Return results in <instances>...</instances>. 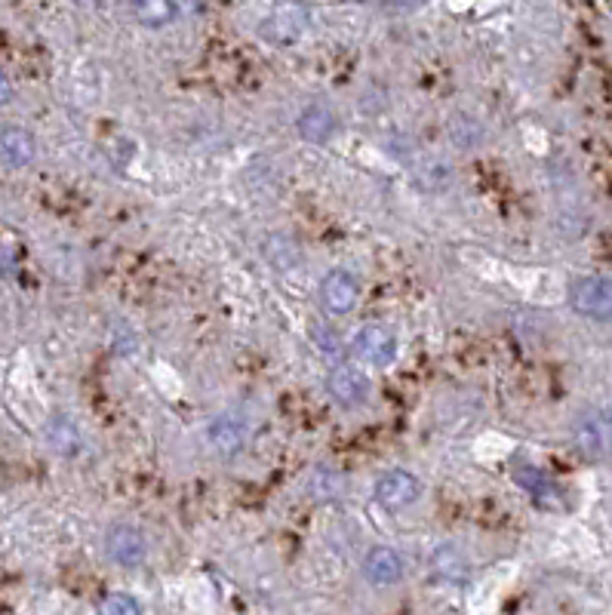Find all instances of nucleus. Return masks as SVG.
<instances>
[{
  "label": "nucleus",
  "mask_w": 612,
  "mask_h": 615,
  "mask_svg": "<svg viewBox=\"0 0 612 615\" xmlns=\"http://www.w3.org/2000/svg\"><path fill=\"white\" fill-rule=\"evenodd\" d=\"M0 160L13 170H22L34 160V139L22 127H7L0 130Z\"/></svg>",
  "instance_id": "obj_12"
},
{
  "label": "nucleus",
  "mask_w": 612,
  "mask_h": 615,
  "mask_svg": "<svg viewBox=\"0 0 612 615\" xmlns=\"http://www.w3.org/2000/svg\"><path fill=\"white\" fill-rule=\"evenodd\" d=\"M10 99H13V84H10V77L0 71V108H4Z\"/></svg>",
  "instance_id": "obj_23"
},
{
  "label": "nucleus",
  "mask_w": 612,
  "mask_h": 615,
  "mask_svg": "<svg viewBox=\"0 0 612 615\" xmlns=\"http://www.w3.org/2000/svg\"><path fill=\"white\" fill-rule=\"evenodd\" d=\"M105 554L117 563V566H139L148 554V542L136 526L117 523L105 532Z\"/></svg>",
  "instance_id": "obj_5"
},
{
  "label": "nucleus",
  "mask_w": 612,
  "mask_h": 615,
  "mask_svg": "<svg viewBox=\"0 0 612 615\" xmlns=\"http://www.w3.org/2000/svg\"><path fill=\"white\" fill-rule=\"evenodd\" d=\"M431 572L440 579V582H450V585H459L468 579V560L459 548L453 545H443L431 554Z\"/></svg>",
  "instance_id": "obj_14"
},
{
  "label": "nucleus",
  "mask_w": 612,
  "mask_h": 615,
  "mask_svg": "<svg viewBox=\"0 0 612 615\" xmlns=\"http://www.w3.org/2000/svg\"><path fill=\"white\" fill-rule=\"evenodd\" d=\"M99 615H142V606L130 594H108L99 603Z\"/></svg>",
  "instance_id": "obj_21"
},
{
  "label": "nucleus",
  "mask_w": 612,
  "mask_h": 615,
  "mask_svg": "<svg viewBox=\"0 0 612 615\" xmlns=\"http://www.w3.org/2000/svg\"><path fill=\"white\" fill-rule=\"evenodd\" d=\"M450 133H453V139L462 145V148H474L477 142H480V136H483V130H480V123H474L471 117H453V123H450Z\"/></svg>",
  "instance_id": "obj_20"
},
{
  "label": "nucleus",
  "mask_w": 612,
  "mask_h": 615,
  "mask_svg": "<svg viewBox=\"0 0 612 615\" xmlns=\"http://www.w3.org/2000/svg\"><path fill=\"white\" fill-rule=\"evenodd\" d=\"M299 31H302V16H299V10H280L277 16L265 19V25H262V34L271 40V44H277V47L296 40Z\"/></svg>",
  "instance_id": "obj_15"
},
{
  "label": "nucleus",
  "mask_w": 612,
  "mask_h": 615,
  "mask_svg": "<svg viewBox=\"0 0 612 615\" xmlns=\"http://www.w3.org/2000/svg\"><path fill=\"white\" fill-rule=\"evenodd\" d=\"M514 480L526 489V496L533 499L539 508H560L563 505V489L548 474H542L539 468L523 465V468L514 471Z\"/></svg>",
  "instance_id": "obj_8"
},
{
  "label": "nucleus",
  "mask_w": 612,
  "mask_h": 615,
  "mask_svg": "<svg viewBox=\"0 0 612 615\" xmlns=\"http://www.w3.org/2000/svg\"><path fill=\"white\" fill-rule=\"evenodd\" d=\"M47 437H50V443L59 449L62 456H74V453H80V431L74 428V422L71 419H65V416H56L53 422H50V428H47Z\"/></svg>",
  "instance_id": "obj_17"
},
{
  "label": "nucleus",
  "mask_w": 612,
  "mask_h": 615,
  "mask_svg": "<svg viewBox=\"0 0 612 615\" xmlns=\"http://www.w3.org/2000/svg\"><path fill=\"white\" fill-rule=\"evenodd\" d=\"M569 305L582 317L612 320V280L606 277H582L569 290Z\"/></svg>",
  "instance_id": "obj_2"
},
{
  "label": "nucleus",
  "mask_w": 612,
  "mask_h": 615,
  "mask_svg": "<svg viewBox=\"0 0 612 615\" xmlns=\"http://www.w3.org/2000/svg\"><path fill=\"white\" fill-rule=\"evenodd\" d=\"M210 443H213V449H219L222 456H234L243 449V443H247V425L231 413H222L210 425Z\"/></svg>",
  "instance_id": "obj_10"
},
{
  "label": "nucleus",
  "mask_w": 612,
  "mask_h": 615,
  "mask_svg": "<svg viewBox=\"0 0 612 615\" xmlns=\"http://www.w3.org/2000/svg\"><path fill=\"white\" fill-rule=\"evenodd\" d=\"M453 173L446 163H425V167L416 170V182L422 191H443L446 185H450Z\"/></svg>",
  "instance_id": "obj_19"
},
{
  "label": "nucleus",
  "mask_w": 612,
  "mask_h": 615,
  "mask_svg": "<svg viewBox=\"0 0 612 615\" xmlns=\"http://www.w3.org/2000/svg\"><path fill=\"white\" fill-rule=\"evenodd\" d=\"M262 253H265V259H268V265H271L274 271H293V268H299V262H302L299 243H296L290 234H283V231H274V234L265 237Z\"/></svg>",
  "instance_id": "obj_13"
},
{
  "label": "nucleus",
  "mask_w": 612,
  "mask_h": 615,
  "mask_svg": "<svg viewBox=\"0 0 612 615\" xmlns=\"http://www.w3.org/2000/svg\"><path fill=\"white\" fill-rule=\"evenodd\" d=\"M348 348L366 366H391L397 357V342L385 326H363L354 333Z\"/></svg>",
  "instance_id": "obj_4"
},
{
  "label": "nucleus",
  "mask_w": 612,
  "mask_h": 615,
  "mask_svg": "<svg viewBox=\"0 0 612 615\" xmlns=\"http://www.w3.org/2000/svg\"><path fill=\"white\" fill-rule=\"evenodd\" d=\"M299 133L311 145H326L336 133V114L326 105H308L299 117Z\"/></svg>",
  "instance_id": "obj_11"
},
{
  "label": "nucleus",
  "mask_w": 612,
  "mask_h": 615,
  "mask_svg": "<svg viewBox=\"0 0 612 615\" xmlns=\"http://www.w3.org/2000/svg\"><path fill=\"white\" fill-rule=\"evenodd\" d=\"M422 496V483L416 474L410 471H385L376 486H373V499L379 508L385 511H403V508H410L416 505Z\"/></svg>",
  "instance_id": "obj_1"
},
{
  "label": "nucleus",
  "mask_w": 612,
  "mask_h": 615,
  "mask_svg": "<svg viewBox=\"0 0 612 615\" xmlns=\"http://www.w3.org/2000/svg\"><path fill=\"white\" fill-rule=\"evenodd\" d=\"M311 339H314V345H317L326 357H339V354H342L339 336H336L326 323H314V326H311Z\"/></svg>",
  "instance_id": "obj_22"
},
{
  "label": "nucleus",
  "mask_w": 612,
  "mask_h": 615,
  "mask_svg": "<svg viewBox=\"0 0 612 615\" xmlns=\"http://www.w3.org/2000/svg\"><path fill=\"white\" fill-rule=\"evenodd\" d=\"M573 443L585 459H609L612 456V425L600 413H585L573 422Z\"/></svg>",
  "instance_id": "obj_3"
},
{
  "label": "nucleus",
  "mask_w": 612,
  "mask_h": 615,
  "mask_svg": "<svg viewBox=\"0 0 612 615\" xmlns=\"http://www.w3.org/2000/svg\"><path fill=\"white\" fill-rule=\"evenodd\" d=\"M342 489H345V477L333 468H326L320 465L311 477H308V492L314 499L320 502H330V499H339L342 496Z\"/></svg>",
  "instance_id": "obj_16"
},
{
  "label": "nucleus",
  "mask_w": 612,
  "mask_h": 615,
  "mask_svg": "<svg viewBox=\"0 0 612 615\" xmlns=\"http://www.w3.org/2000/svg\"><path fill=\"white\" fill-rule=\"evenodd\" d=\"M133 13L145 22V25H167L173 22V16L179 13L176 4H167V0H145V4H133Z\"/></svg>",
  "instance_id": "obj_18"
},
{
  "label": "nucleus",
  "mask_w": 612,
  "mask_h": 615,
  "mask_svg": "<svg viewBox=\"0 0 612 615\" xmlns=\"http://www.w3.org/2000/svg\"><path fill=\"white\" fill-rule=\"evenodd\" d=\"M363 576L370 585H379V588H388V585H397L400 576H403V560L397 551L379 545L373 548L370 554L363 557Z\"/></svg>",
  "instance_id": "obj_9"
},
{
  "label": "nucleus",
  "mask_w": 612,
  "mask_h": 615,
  "mask_svg": "<svg viewBox=\"0 0 612 615\" xmlns=\"http://www.w3.org/2000/svg\"><path fill=\"white\" fill-rule=\"evenodd\" d=\"M360 283L348 271H330L320 280V305L330 314H348L357 305Z\"/></svg>",
  "instance_id": "obj_6"
},
{
  "label": "nucleus",
  "mask_w": 612,
  "mask_h": 615,
  "mask_svg": "<svg viewBox=\"0 0 612 615\" xmlns=\"http://www.w3.org/2000/svg\"><path fill=\"white\" fill-rule=\"evenodd\" d=\"M326 391H330V397L339 403V406H360L366 397H370V379H366L363 373H357V369L351 366H339L330 373V379H326Z\"/></svg>",
  "instance_id": "obj_7"
}]
</instances>
